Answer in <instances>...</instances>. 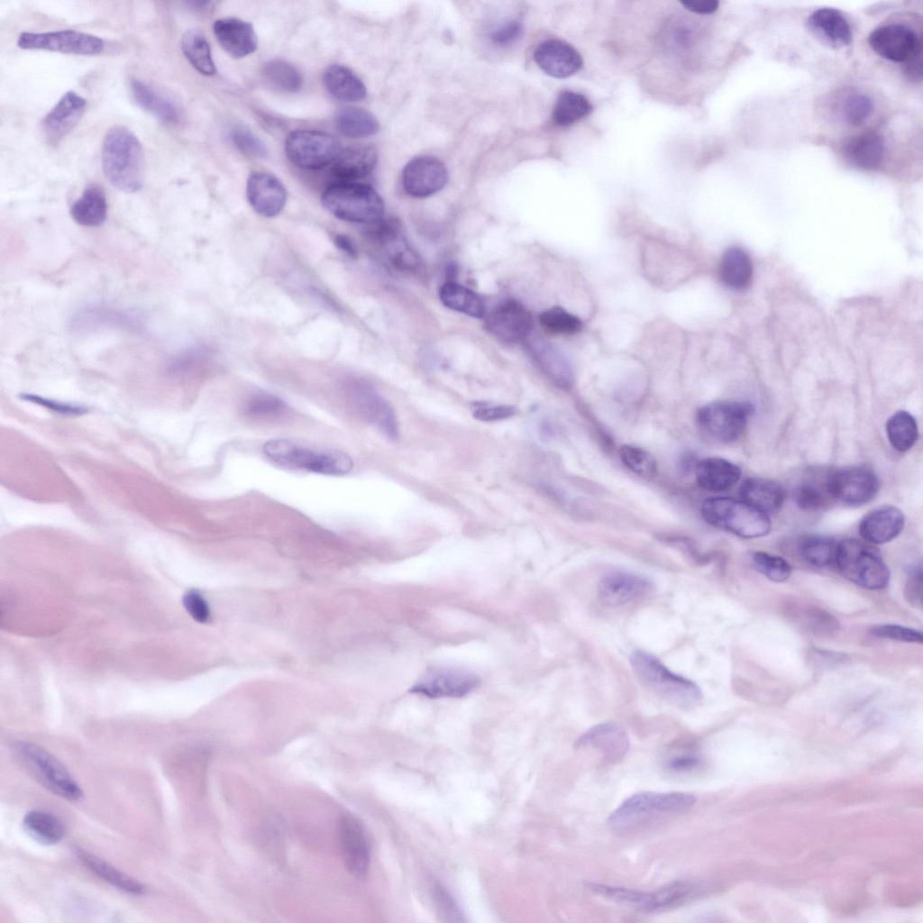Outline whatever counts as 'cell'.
<instances>
[{
    "label": "cell",
    "mask_w": 923,
    "mask_h": 923,
    "mask_svg": "<svg viewBox=\"0 0 923 923\" xmlns=\"http://www.w3.org/2000/svg\"><path fill=\"white\" fill-rule=\"evenodd\" d=\"M871 632L878 637L906 643L921 644L923 640L920 631L900 625H879L873 627Z\"/></svg>",
    "instance_id": "obj_54"
},
{
    "label": "cell",
    "mask_w": 923,
    "mask_h": 923,
    "mask_svg": "<svg viewBox=\"0 0 923 923\" xmlns=\"http://www.w3.org/2000/svg\"><path fill=\"white\" fill-rule=\"evenodd\" d=\"M827 494V489L817 483L802 482L794 490V500L803 510H816L826 504Z\"/></svg>",
    "instance_id": "obj_53"
},
{
    "label": "cell",
    "mask_w": 923,
    "mask_h": 923,
    "mask_svg": "<svg viewBox=\"0 0 923 923\" xmlns=\"http://www.w3.org/2000/svg\"><path fill=\"white\" fill-rule=\"evenodd\" d=\"M754 410L753 405L745 401H716L699 408L696 420L707 435L727 443L742 435Z\"/></svg>",
    "instance_id": "obj_8"
},
{
    "label": "cell",
    "mask_w": 923,
    "mask_h": 923,
    "mask_svg": "<svg viewBox=\"0 0 923 923\" xmlns=\"http://www.w3.org/2000/svg\"><path fill=\"white\" fill-rule=\"evenodd\" d=\"M578 749H589L600 754L610 763H617L629 749V738L622 727L614 722L594 726L576 742Z\"/></svg>",
    "instance_id": "obj_23"
},
{
    "label": "cell",
    "mask_w": 923,
    "mask_h": 923,
    "mask_svg": "<svg viewBox=\"0 0 923 923\" xmlns=\"http://www.w3.org/2000/svg\"><path fill=\"white\" fill-rule=\"evenodd\" d=\"M649 585V580L641 575L614 571L601 578L598 586V596L604 605L618 607L644 594Z\"/></svg>",
    "instance_id": "obj_24"
},
{
    "label": "cell",
    "mask_w": 923,
    "mask_h": 923,
    "mask_svg": "<svg viewBox=\"0 0 923 923\" xmlns=\"http://www.w3.org/2000/svg\"><path fill=\"white\" fill-rule=\"evenodd\" d=\"M522 32L523 26L519 21L508 20L493 28L489 35L495 45L506 47L516 42Z\"/></svg>",
    "instance_id": "obj_55"
},
{
    "label": "cell",
    "mask_w": 923,
    "mask_h": 923,
    "mask_svg": "<svg viewBox=\"0 0 923 923\" xmlns=\"http://www.w3.org/2000/svg\"><path fill=\"white\" fill-rule=\"evenodd\" d=\"M804 625L813 632H831L838 627L837 620L829 613L817 608H807L801 614Z\"/></svg>",
    "instance_id": "obj_56"
},
{
    "label": "cell",
    "mask_w": 923,
    "mask_h": 923,
    "mask_svg": "<svg viewBox=\"0 0 923 923\" xmlns=\"http://www.w3.org/2000/svg\"><path fill=\"white\" fill-rule=\"evenodd\" d=\"M260 77L267 87L283 93L297 92L303 83L300 71L291 63L280 59L265 62L260 69Z\"/></svg>",
    "instance_id": "obj_40"
},
{
    "label": "cell",
    "mask_w": 923,
    "mask_h": 923,
    "mask_svg": "<svg viewBox=\"0 0 923 923\" xmlns=\"http://www.w3.org/2000/svg\"><path fill=\"white\" fill-rule=\"evenodd\" d=\"M534 59L545 74L555 78H569L582 67L580 54L569 43L557 39L539 43Z\"/></svg>",
    "instance_id": "obj_22"
},
{
    "label": "cell",
    "mask_w": 923,
    "mask_h": 923,
    "mask_svg": "<svg viewBox=\"0 0 923 923\" xmlns=\"http://www.w3.org/2000/svg\"><path fill=\"white\" fill-rule=\"evenodd\" d=\"M350 402L367 423L387 437L396 440L398 434L397 416L389 403L370 385L356 381L349 389Z\"/></svg>",
    "instance_id": "obj_13"
},
{
    "label": "cell",
    "mask_w": 923,
    "mask_h": 923,
    "mask_svg": "<svg viewBox=\"0 0 923 923\" xmlns=\"http://www.w3.org/2000/svg\"><path fill=\"white\" fill-rule=\"evenodd\" d=\"M872 111L873 102L864 93H851L843 103V116L845 122L853 126L861 125L870 116Z\"/></svg>",
    "instance_id": "obj_50"
},
{
    "label": "cell",
    "mask_w": 923,
    "mask_h": 923,
    "mask_svg": "<svg viewBox=\"0 0 923 923\" xmlns=\"http://www.w3.org/2000/svg\"><path fill=\"white\" fill-rule=\"evenodd\" d=\"M87 101L74 91L66 92L41 122L46 142L57 146L78 124L86 110Z\"/></svg>",
    "instance_id": "obj_19"
},
{
    "label": "cell",
    "mask_w": 923,
    "mask_h": 923,
    "mask_svg": "<svg viewBox=\"0 0 923 923\" xmlns=\"http://www.w3.org/2000/svg\"><path fill=\"white\" fill-rule=\"evenodd\" d=\"M845 154L854 165L861 169H876L884 159V141L875 132H864L853 137L846 143Z\"/></svg>",
    "instance_id": "obj_33"
},
{
    "label": "cell",
    "mask_w": 923,
    "mask_h": 923,
    "mask_svg": "<svg viewBox=\"0 0 923 923\" xmlns=\"http://www.w3.org/2000/svg\"><path fill=\"white\" fill-rule=\"evenodd\" d=\"M526 351L538 369L557 387L567 389L573 384L572 367L553 344L536 336L525 341Z\"/></svg>",
    "instance_id": "obj_21"
},
{
    "label": "cell",
    "mask_w": 923,
    "mask_h": 923,
    "mask_svg": "<svg viewBox=\"0 0 923 923\" xmlns=\"http://www.w3.org/2000/svg\"><path fill=\"white\" fill-rule=\"evenodd\" d=\"M810 31L834 48L848 46L852 31L846 19L836 9L824 7L814 11L808 19Z\"/></svg>",
    "instance_id": "obj_27"
},
{
    "label": "cell",
    "mask_w": 923,
    "mask_h": 923,
    "mask_svg": "<svg viewBox=\"0 0 923 923\" xmlns=\"http://www.w3.org/2000/svg\"><path fill=\"white\" fill-rule=\"evenodd\" d=\"M479 677L467 670L456 667L428 669L409 691L431 699L463 697L480 685Z\"/></svg>",
    "instance_id": "obj_12"
},
{
    "label": "cell",
    "mask_w": 923,
    "mask_h": 923,
    "mask_svg": "<svg viewBox=\"0 0 923 923\" xmlns=\"http://www.w3.org/2000/svg\"><path fill=\"white\" fill-rule=\"evenodd\" d=\"M444 164L436 158L420 156L410 160L402 174L406 192L415 197H426L440 191L447 183Z\"/></svg>",
    "instance_id": "obj_18"
},
{
    "label": "cell",
    "mask_w": 923,
    "mask_h": 923,
    "mask_svg": "<svg viewBox=\"0 0 923 923\" xmlns=\"http://www.w3.org/2000/svg\"><path fill=\"white\" fill-rule=\"evenodd\" d=\"M540 324L553 334H572L582 328L581 320L561 306H553L540 315Z\"/></svg>",
    "instance_id": "obj_47"
},
{
    "label": "cell",
    "mask_w": 923,
    "mask_h": 923,
    "mask_svg": "<svg viewBox=\"0 0 923 923\" xmlns=\"http://www.w3.org/2000/svg\"><path fill=\"white\" fill-rule=\"evenodd\" d=\"M324 207L335 217L352 223L376 224L384 214V203L370 186L345 181L328 187L322 194Z\"/></svg>",
    "instance_id": "obj_5"
},
{
    "label": "cell",
    "mask_w": 923,
    "mask_h": 923,
    "mask_svg": "<svg viewBox=\"0 0 923 923\" xmlns=\"http://www.w3.org/2000/svg\"><path fill=\"white\" fill-rule=\"evenodd\" d=\"M826 485L830 497L845 504L861 505L874 498L879 489V480L870 469L849 467L827 476Z\"/></svg>",
    "instance_id": "obj_14"
},
{
    "label": "cell",
    "mask_w": 923,
    "mask_h": 923,
    "mask_svg": "<svg viewBox=\"0 0 923 923\" xmlns=\"http://www.w3.org/2000/svg\"><path fill=\"white\" fill-rule=\"evenodd\" d=\"M516 409L514 407L507 405H484L477 407L473 411V416L480 421L493 422L498 420L507 419L515 415Z\"/></svg>",
    "instance_id": "obj_60"
},
{
    "label": "cell",
    "mask_w": 923,
    "mask_h": 923,
    "mask_svg": "<svg viewBox=\"0 0 923 923\" xmlns=\"http://www.w3.org/2000/svg\"><path fill=\"white\" fill-rule=\"evenodd\" d=\"M681 4L690 12L700 14L714 13L719 5L717 0H685L681 1Z\"/></svg>",
    "instance_id": "obj_62"
},
{
    "label": "cell",
    "mask_w": 923,
    "mask_h": 923,
    "mask_svg": "<svg viewBox=\"0 0 923 923\" xmlns=\"http://www.w3.org/2000/svg\"><path fill=\"white\" fill-rule=\"evenodd\" d=\"M246 196L253 210L268 218L278 215L287 200L286 188L279 179L262 171H255L249 176Z\"/></svg>",
    "instance_id": "obj_20"
},
{
    "label": "cell",
    "mask_w": 923,
    "mask_h": 923,
    "mask_svg": "<svg viewBox=\"0 0 923 923\" xmlns=\"http://www.w3.org/2000/svg\"><path fill=\"white\" fill-rule=\"evenodd\" d=\"M619 456L623 464L637 475L650 478L657 471L656 460L641 447L624 444L619 450Z\"/></svg>",
    "instance_id": "obj_48"
},
{
    "label": "cell",
    "mask_w": 923,
    "mask_h": 923,
    "mask_svg": "<svg viewBox=\"0 0 923 923\" xmlns=\"http://www.w3.org/2000/svg\"><path fill=\"white\" fill-rule=\"evenodd\" d=\"M486 326L490 334L502 342H525L531 334L532 317L520 302L507 299L488 314Z\"/></svg>",
    "instance_id": "obj_16"
},
{
    "label": "cell",
    "mask_w": 923,
    "mask_h": 923,
    "mask_svg": "<svg viewBox=\"0 0 923 923\" xmlns=\"http://www.w3.org/2000/svg\"><path fill=\"white\" fill-rule=\"evenodd\" d=\"M183 606L190 617L199 623H206L210 609L206 600L196 590H189L183 596Z\"/></svg>",
    "instance_id": "obj_57"
},
{
    "label": "cell",
    "mask_w": 923,
    "mask_h": 923,
    "mask_svg": "<svg viewBox=\"0 0 923 923\" xmlns=\"http://www.w3.org/2000/svg\"><path fill=\"white\" fill-rule=\"evenodd\" d=\"M327 91L335 98L354 102L363 99L367 91L361 78L349 68L334 64L329 66L323 77Z\"/></svg>",
    "instance_id": "obj_35"
},
{
    "label": "cell",
    "mask_w": 923,
    "mask_h": 923,
    "mask_svg": "<svg viewBox=\"0 0 923 923\" xmlns=\"http://www.w3.org/2000/svg\"><path fill=\"white\" fill-rule=\"evenodd\" d=\"M837 544L827 536L810 535L800 541L799 551L806 562L817 567H828L836 563Z\"/></svg>",
    "instance_id": "obj_46"
},
{
    "label": "cell",
    "mask_w": 923,
    "mask_h": 923,
    "mask_svg": "<svg viewBox=\"0 0 923 923\" xmlns=\"http://www.w3.org/2000/svg\"><path fill=\"white\" fill-rule=\"evenodd\" d=\"M835 565L844 577L864 589H881L890 580V571L879 552L856 539L837 544Z\"/></svg>",
    "instance_id": "obj_7"
},
{
    "label": "cell",
    "mask_w": 923,
    "mask_h": 923,
    "mask_svg": "<svg viewBox=\"0 0 923 923\" xmlns=\"http://www.w3.org/2000/svg\"><path fill=\"white\" fill-rule=\"evenodd\" d=\"M696 799L684 792H640L622 802L608 817V824L617 833H628L647 824L690 809Z\"/></svg>",
    "instance_id": "obj_2"
},
{
    "label": "cell",
    "mask_w": 923,
    "mask_h": 923,
    "mask_svg": "<svg viewBox=\"0 0 923 923\" xmlns=\"http://www.w3.org/2000/svg\"><path fill=\"white\" fill-rule=\"evenodd\" d=\"M338 132L348 138H364L375 134L379 124L369 111L358 107H345L334 117Z\"/></svg>",
    "instance_id": "obj_41"
},
{
    "label": "cell",
    "mask_w": 923,
    "mask_h": 923,
    "mask_svg": "<svg viewBox=\"0 0 923 923\" xmlns=\"http://www.w3.org/2000/svg\"><path fill=\"white\" fill-rule=\"evenodd\" d=\"M439 297L445 306L457 312L475 318H482L486 314L481 297L455 281L445 282L439 290Z\"/></svg>",
    "instance_id": "obj_39"
},
{
    "label": "cell",
    "mask_w": 923,
    "mask_h": 923,
    "mask_svg": "<svg viewBox=\"0 0 923 923\" xmlns=\"http://www.w3.org/2000/svg\"><path fill=\"white\" fill-rule=\"evenodd\" d=\"M288 411L287 403L280 398L264 391L251 394L243 402L242 413L255 420H271L283 416Z\"/></svg>",
    "instance_id": "obj_45"
},
{
    "label": "cell",
    "mask_w": 923,
    "mask_h": 923,
    "mask_svg": "<svg viewBox=\"0 0 923 923\" xmlns=\"http://www.w3.org/2000/svg\"><path fill=\"white\" fill-rule=\"evenodd\" d=\"M16 44L23 50H43L78 55H96L105 47L101 38L69 29L47 32H23L18 36Z\"/></svg>",
    "instance_id": "obj_11"
},
{
    "label": "cell",
    "mask_w": 923,
    "mask_h": 923,
    "mask_svg": "<svg viewBox=\"0 0 923 923\" xmlns=\"http://www.w3.org/2000/svg\"><path fill=\"white\" fill-rule=\"evenodd\" d=\"M23 826L31 837L42 845H55L65 836L63 821L46 811H29L23 819Z\"/></svg>",
    "instance_id": "obj_38"
},
{
    "label": "cell",
    "mask_w": 923,
    "mask_h": 923,
    "mask_svg": "<svg viewBox=\"0 0 923 923\" xmlns=\"http://www.w3.org/2000/svg\"><path fill=\"white\" fill-rule=\"evenodd\" d=\"M904 524V515L898 507L883 506L864 516L859 525V533L864 541L881 544L899 535Z\"/></svg>",
    "instance_id": "obj_26"
},
{
    "label": "cell",
    "mask_w": 923,
    "mask_h": 923,
    "mask_svg": "<svg viewBox=\"0 0 923 923\" xmlns=\"http://www.w3.org/2000/svg\"><path fill=\"white\" fill-rule=\"evenodd\" d=\"M377 151L370 145L359 144L342 150L334 161L333 174L344 180H354L370 174L376 166Z\"/></svg>",
    "instance_id": "obj_31"
},
{
    "label": "cell",
    "mask_w": 923,
    "mask_h": 923,
    "mask_svg": "<svg viewBox=\"0 0 923 923\" xmlns=\"http://www.w3.org/2000/svg\"><path fill=\"white\" fill-rule=\"evenodd\" d=\"M183 54L199 73L212 76L216 72L209 43L197 30L187 31L180 41Z\"/></svg>",
    "instance_id": "obj_42"
},
{
    "label": "cell",
    "mask_w": 923,
    "mask_h": 923,
    "mask_svg": "<svg viewBox=\"0 0 923 923\" xmlns=\"http://www.w3.org/2000/svg\"><path fill=\"white\" fill-rule=\"evenodd\" d=\"M905 595L909 603L920 608L922 605V569L921 564L911 566L908 571Z\"/></svg>",
    "instance_id": "obj_58"
},
{
    "label": "cell",
    "mask_w": 923,
    "mask_h": 923,
    "mask_svg": "<svg viewBox=\"0 0 923 923\" xmlns=\"http://www.w3.org/2000/svg\"><path fill=\"white\" fill-rule=\"evenodd\" d=\"M377 234L396 267L407 270L419 268V257L406 240L398 221L388 219L380 223Z\"/></svg>",
    "instance_id": "obj_30"
},
{
    "label": "cell",
    "mask_w": 923,
    "mask_h": 923,
    "mask_svg": "<svg viewBox=\"0 0 923 923\" xmlns=\"http://www.w3.org/2000/svg\"><path fill=\"white\" fill-rule=\"evenodd\" d=\"M337 833L346 870L356 879H363L369 870L370 847L361 823L350 814L342 815Z\"/></svg>",
    "instance_id": "obj_17"
},
{
    "label": "cell",
    "mask_w": 923,
    "mask_h": 923,
    "mask_svg": "<svg viewBox=\"0 0 923 923\" xmlns=\"http://www.w3.org/2000/svg\"><path fill=\"white\" fill-rule=\"evenodd\" d=\"M130 88L133 99L139 107L163 123H175L178 121V107L169 96L138 78L131 81Z\"/></svg>",
    "instance_id": "obj_29"
},
{
    "label": "cell",
    "mask_w": 923,
    "mask_h": 923,
    "mask_svg": "<svg viewBox=\"0 0 923 923\" xmlns=\"http://www.w3.org/2000/svg\"><path fill=\"white\" fill-rule=\"evenodd\" d=\"M431 895L435 909L443 922H462L463 916L452 896L440 883L432 885Z\"/></svg>",
    "instance_id": "obj_51"
},
{
    "label": "cell",
    "mask_w": 923,
    "mask_h": 923,
    "mask_svg": "<svg viewBox=\"0 0 923 923\" xmlns=\"http://www.w3.org/2000/svg\"><path fill=\"white\" fill-rule=\"evenodd\" d=\"M592 109V105L582 94L563 91L557 97L553 118L556 124L569 126L589 115Z\"/></svg>",
    "instance_id": "obj_43"
},
{
    "label": "cell",
    "mask_w": 923,
    "mask_h": 923,
    "mask_svg": "<svg viewBox=\"0 0 923 923\" xmlns=\"http://www.w3.org/2000/svg\"><path fill=\"white\" fill-rule=\"evenodd\" d=\"M334 244L340 251L350 257H356L358 254V251L353 241L346 234H337L334 237Z\"/></svg>",
    "instance_id": "obj_64"
},
{
    "label": "cell",
    "mask_w": 923,
    "mask_h": 923,
    "mask_svg": "<svg viewBox=\"0 0 923 923\" xmlns=\"http://www.w3.org/2000/svg\"><path fill=\"white\" fill-rule=\"evenodd\" d=\"M73 852L88 869L113 886L134 895L145 893L146 888L142 883L95 854L78 847L74 848Z\"/></svg>",
    "instance_id": "obj_36"
},
{
    "label": "cell",
    "mask_w": 923,
    "mask_h": 923,
    "mask_svg": "<svg viewBox=\"0 0 923 923\" xmlns=\"http://www.w3.org/2000/svg\"><path fill=\"white\" fill-rule=\"evenodd\" d=\"M906 74L913 81H919L922 77V50L916 53L906 62Z\"/></svg>",
    "instance_id": "obj_63"
},
{
    "label": "cell",
    "mask_w": 923,
    "mask_h": 923,
    "mask_svg": "<svg viewBox=\"0 0 923 923\" xmlns=\"http://www.w3.org/2000/svg\"><path fill=\"white\" fill-rule=\"evenodd\" d=\"M750 559L754 567L772 581L782 582L790 575V565L782 557L764 552H754Z\"/></svg>",
    "instance_id": "obj_49"
},
{
    "label": "cell",
    "mask_w": 923,
    "mask_h": 923,
    "mask_svg": "<svg viewBox=\"0 0 923 923\" xmlns=\"http://www.w3.org/2000/svg\"><path fill=\"white\" fill-rule=\"evenodd\" d=\"M102 169L113 187L125 193L140 190L144 176V154L139 139L125 126L114 125L102 145Z\"/></svg>",
    "instance_id": "obj_1"
},
{
    "label": "cell",
    "mask_w": 923,
    "mask_h": 923,
    "mask_svg": "<svg viewBox=\"0 0 923 923\" xmlns=\"http://www.w3.org/2000/svg\"><path fill=\"white\" fill-rule=\"evenodd\" d=\"M263 452L274 462L289 469L324 475H344L353 466L352 458L342 452L319 450L288 439H272Z\"/></svg>",
    "instance_id": "obj_4"
},
{
    "label": "cell",
    "mask_w": 923,
    "mask_h": 923,
    "mask_svg": "<svg viewBox=\"0 0 923 923\" xmlns=\"http://www.w3.org/2000/svg\"><path fill=\"white\" fill-rule=\"evenodd\" d=\"M70 215L73 220L83 226H99L106 219L107 201L104 189L96 185H88L81 196L72 204Z\"/></svg>",
    "instance_id": "obj_34"
},
{
    "label": "cell",
    "mask_w": 923,
    "mask_h": 923,
    "mask_svg": "<svg viewBox=\"0 0 923 923\" xmlns=\"http://www.w3.org/2000/svg\"><path fill=\"white\" fill-rule=\"evenodd\" d=\"M741 469L732 462L709 457L700 461L695 468V478L699 487L709 491H726L741 477Z\"/></svg>",
    "instance_id": "obj_28"
},
{
    "label": "cell",
    "mask_w": 923,
    "mask_h": 923,
    "mask_svg": "<svg viewBox=\"0 0 923 923\" xmlns=\"http://www.w3.org/2000/svg\"><path fill=\"white\" fill-rule=\"evenodd\" d=\"M285 151L292 163L306 169H318L333 163L342 151L340 142L323 131L298 129L291 132Z\"/></svg>",
    "instance_id": "obj_9"
},
{
    "label": "cell",
    "mask_w": 923,
    "mask_h": 923,
    "mask_svg": "<svg viewBox=\"0 0 923 923\" xmlns=\"http://www.w3.org/2000/svg\"><path fill=\"white\" fill-rule=\"evenodd\" d=\"M701 763V758L692 753L678 754L670 757L666 763V768L673 772H690L698 767Z\"/></svg>",
    "instance_id": "obj_61"
},
{
    "label": "cell",
    "mask_w": 923,
    "mask_h": 923,
    "mask_svg": "<svg viewBox=\"0 0 923 923\" xmlns=\"http://www.w3.org/2000/svg\"><path fill=\"white\" fill-rule=\"evenodd\" d=\"M21 398H23V399H24L26 401H30V402L35 403L37 405L45 407L48 409H50L52 411H55V412H58V413H61V414H66V415H81V414L86 412V408L81 407V406L57 402L55 400H52V399H50V398H42V397H40V396H37V395L23 394V395H21Z\"/></svg>",
    "instance_id": "obj_59"
},
{
    "label": "cell",
    "mask_w": 923,
    "mask_h": 923,
    "mask_svg": "<svg viewBox=\"0 0 923 923\" xmlns=\"http://www.w3.org/2000/svg\"><path fill=\"white\" fill-rule=\"evenodd\" d=\"M739 492L742 501L765 514L777 511L785 496L778 482L761 477L745 480Z\"/></svg>",
    "instance_id": "obj_32"
},
{
    "label": "cell",
    "mask_w": 923,
    "mask_h": 923,
    "mask_svg": "<svg viewBox=\"0 0 923 923\" xmlns=\"http://www.w3.org/2000/svg\"><path fill=\"white\" fill-rule=\"evenodd\" d=\"M720 277L731 288L742 289L748 286L753 275V265L747 252L739 247H729L722 255Z\"/></svg>",
    "instance_id": "obj_37"
},
{
    "label": "cell",
    "mask_w": 923,
    "mask_h": 923,
    "mask_svg": "<svg viewBox=\"0 0 923 923\" xmlns=\"http://www.w3.org/2000/svg\"><path fill=\"white\" fill-rule=\"evenodd\" d=\"M16 752L26 764L53 792L69 800L83 798V790L66 767L42 747L28 742H17Z\"/></svg>",
    "instance_id": "obj_10"
},
{
    "label": "cell",
    "mask_w": 923,
    "mask_h": 923,
    "mask_svg": "<svg viewBox=\"0 0 923 923\" xmlns=\"http://www.w3.org/2000/svg\"><path fill=\"white\" fill-rule=\"evenodd\" d=\"M221 47L233 58L240 59L257 50L258 40L252 25L238 18L216 20L213 26Z\"/></svg>",
    "instance_id": "obj_25"
},
{
    "label": "cell",
    "mask_w": 923,
    "mask_h": 923,
    "mask_svg": "<svg viewBox=\"0 0 923 923\" xmlns=\"http://www.w3.org/2000/svg\"><path fill=\"white\" fill-rule=\"evenodd\" d=\"M231 140L234 146L247 156L264 159L268 155L264 142L246 128H234L231 133Z\"/></svg>",
    "instance_id": "obj_52"
},
{
    "label": "cell",
    "mask_w": 923,
    "mask_h": 923,
    "mask_svg": "<svg viewBox=\"0 0 923 923\" xmlns=\"http://www.w3.org/2000/svg\"><path fill=\"white\" fill-rule=\"evenodd\" d=\"M886 433L894 449L899 452H907L918 439L917 422L909 412L898 411L888 419Z\"/></svg>",
    "instance_id": "obj_44"
},
{
    "label": "cell",
    "mask_w": 923,
    "mask_h": 923,
    "mask_svg": "<svg viewBox=\"0 0 923 923\" xmlns=\"http://www.w3.org/2000/svg\"><path fill=\"white\" fill-rule=\"evenodd\" d=\"M630 665L639 681L661 699L679 707H693L702 693L696 683L671 672L654 655L636 650L630 655Z\"/></svg>",
    "instance_id": "obj_3"
},
{
    "label": "cell",
    "mask_w": 923,
    "mask_h": 923,
    "mask_svg": "<svg viewBox=\"0 0 923 923\" xmlns=\"http://www.w3.org/2000/svg\"><path fill=\"white\" fill-rule=\"evenodd\" d=\"M701 515L708 524L743 538L762 537L771 530L767 514L731 498L706 499L701 506Z\"/></svg>",
    "instance_id": "obj_6"
},
{
    "label": "cell",
    "mask_w": 923,
    "mask_h": 923,
    "mask_svg": "<svg viewBox=\"0 0 923 923\" xmlns=\"http://www.w3.org/2000/svg\"><path fill=\"white\" fill-rule=\"evenodd\" d=\"M871 49L880 57L892 62H907L922 50L921 40L913 30L903 24L877 27L869 35Z\"/></svg>",
    "instance_id": "obj_15"
}]
</instances>
